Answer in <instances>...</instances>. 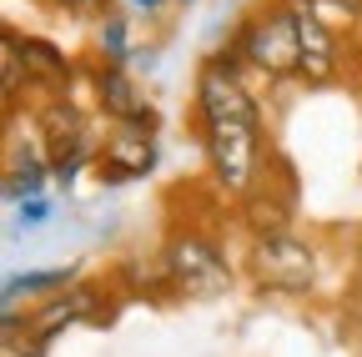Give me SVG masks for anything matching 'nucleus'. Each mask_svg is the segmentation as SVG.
<instances>
[{
    "label": "nucleus",
    "instance_id": "obj_1",
    "mask_svg": "<svg viewBox=\"0 0 362 357\" xmlns=\"http://www.w3.org/2000/svg\"><path fill=\"white\" fill-rule=\"evenodd\" d=\"M247 66L237 56V46H226L216 56L202 61L197 86H192V126L202 136V156L221 197L242 201L252 192V182L262 176L267 161V136H262V106L247 86Z\"/></svg>",
    "mask_w": 362,
    "mask_h": 357
},
{
    "label": "nucleus",
    "instance_id": "obj_2",
    "mask_svg": "<svg viewBox=\"0 0 362 357\" xmlns=\"http://www.w3.org/2000/svg\"><path fill=\"white\" fill-rule=\"evenodd\" d=\"M237 56L252 76H262L267 86L282 81H302V16L297 0H267L257 6L242 30H237Z\"/></svg>",
    "mask_w": 362,
    "mask_h": 357
},
{
    "label": "nucleus",
    "instance_id": "obj_3",
    "mask_svg": "<svg viewBox=\"0 0 362 357\" xmlns=\"http://www.w3.org/2000/svg\"><path fill=\"white\" fill-rule=\"evenodd\" d=\"M161 257H166V272H171V292L176 302H216L232 292L237 282V267L226 262L221 242L206 237L202 227H176L166 242H161Z\"/></svg>",
    "mask_w": 362,
    "mask_h": 357
},
{
    "label": "nucleus",
    "instance_id": "obj_4",
    "mask_svg": "<svg viewBox=\"0 0 362 357\" xmlns=\"http://www.w3.org/2000/svg\"><path fill=\"white\" fill-rule=\"evenodd\" d=\"M247 277L257 292H272V297H307L322 277V257L317 247L297 232H272V237H252L247 247Z\"/></svg>",
    "mask_w": 362,
    "mask_h": 357
},
{
    "label": "nucleus",
    "instance_id": "obj_5",
    "mask_svg": "<svg viewBox=\"0 0 362 357\" xmlns=\"http://www.w3.org/2000/svg\"><path fill=\"white\" fill-rule=\"evenodd\" d=\"M292 211H297V171H292V161L282 151H267L262 176L237 201V216H242V227L252 237H272V232L292 227Z\"/></svg>",
    "mask_w": 362,
    "mask_h": 357
},
{
    "label": "nucleus",
    "instance_id": "obj_6",
    "mask_svg": "<svg viewBox=\"0 0 362 357\" xmlns=\"http://www.w3.org/2000/svg\"><path fill=\"white\" fill-rule=\"evenodd\" d=\"M161 161L156 151V126H126V121H111L101 131V151H96V176L106 187H121V182H141L151 176Z\"/></svg>",
    "mask_w": 362,
    "mask_h": 357
},
{
    "label": "nucleus",
    "instance_id": "obj_7",
    "mask_svg": "<svg viewBox=\"0 0 362 357\" xmlns=\"http://www.w3.org/2000/svg\"><path fill=\"white\" fill-rule=\"evenodd\" d=\"M90 91H96V106L106 121H126V126H156V111L141 91V81L131 76V66L116 61H96L90 66Z\"/></svg>",
    "mask_w": 362,
    "mask_h": 357
},
{
    "label": "nucleus",
    "instance_id": "obj_8",
    "mask_svg": "<svg viewBox=\"0 0 362 357\" xmlns=\"http://www.w3.org/2000/svg\"><path fill=\"white\" fill-rule=\"evenodd\" d=\"M297 16H302V86H307V91L337 86L347 76V66H342V40L347 35H337L332 25H322L302 0H297Z\"/></svg>",
    "mask_w": 362,
    "mask_h": 357
},
{
    "label": "nucleus",
    "instance_id": "obj_9",
    "mask_svg": "<svg viewBox=\"0 0 362 357\" xmlns=\"http://www.w3.org/2000/svg\"><path fill=\"white\" fill-rule=\"evenodd\" d=\"M116 292L126 297V302H176V292H171V272H166V257L161 252H151V257H126L121 267H116Z\"/></svg>",
    "mask_w": 362,
    "mask_h": 357
},
{
    "label": "nucleus",
    "instance_id": "obj_10",
    "mask_svg": "<svg viewBox=\"0 0 362 357\" xmlns=\"http://www.w3.org/2000/svg\"><path fill=\"white\" fill-rule=\"evenodd\" d=\"M51 156L35 141H11V156H6V201H25V197H45L51 187Z\"/></svg>",
    "mask_w": 362,
    "mask_h": 357
},
{
    "label": "nucleus",
    "instance_id": "obj_11",
    "mask_svg": "<svg viewBox=\"0 0 362 357\" xmlns=\"http://www.w3.org/2000/svg\"><path fill=\"white\" fill-rule=\"evenodd\" d=\"M30 56H25V35L16 25H0V91H6V106L16 111L21 91H30Z\"/></svg>",
    "mask_w": 362,
    "mask_h": 357
},
{
    "label": "nucleus",
    "instance_id": "obj_12",
    "mask_svg": "<svg viewBox=\"0 0 362 357\" xmlns=\"http://www.w3.org/2000/svg\"><path fill=\"white\" fill-rule=\"evenodd\" d=\"M76 282V267H45V272H25V277H11L6 282V312H21V297L25 307L45 302V297H56L61 287Z\"/></svg>",
    "mask_w": 362,
    "mask_h": 357
},
{
    "label": "nucleus",
    "instance_id": "obj_13",
    "mask_svg": "<svg viewBox=\"0 0 362 357\" xmlns=\"http://www.w3.org/2000/svg\"><path fill=\"white\" fill-rule=\"evenodd\" d=\"M25 56H30V81L40 91H71V61L61 46H51L40 35H25Z\"/></svg>",
    "mask_w": 362,
    "mask_h": 357
},
{
    "label": "nucleus",
    "instance_id": "obj_14",
    "mask_svg": "<svg viewBox=\"0 0 362 357\" xmlns=\"http://www.w3.org/2000/svg\"><path fill=\"white\" fill-rule=\"evenodd\" d=\"M45 342L30 317H21V312H6V337H0V357H45Z\"/></svg>",
    "mask_w": 362,
    "mask_h": 357
},
{
    "label": "nucleus",
    "instance_id": "obj_15",
    "mask_svg": "<svg viewBox=\"0 0 362 357\" xmlns=\"http://www.w3.org/2000/svg\"><path fill=\"white\" fill-rule=\"evenodd\" d=\"M96 61L131 66V25L121 16H101L96 21Z\"/></svg>",
    "mask_w": 362,
    "mask_h": 357
},
{
    "label": "nucleus",
    "instance_id": "obj_16",
    "mask_svg": "<svg viewBox=\"0 0 362 357\" xmlns=\"http://www.w3.org/2000/svg\"><path fill=\"white\" fill-rule=\"evenodd\" d=\"M302 6L322 21V25H332L337 35H352L362 25V0H302Z\"/></svg>",
    "mask_w": 362,
    "mask_h": 357
},
{
    "label": "nucleus",
    "instance_id": "obj_17",
    "mask_svg": "<svg viewBox=\"0 0 362 357\" xmlns=\"http://www.w3.org/2000/svg\"><path fill=\"white\" fill-rule=\"evenodd\" d=\"M40 6L56 11V16H71V21H90V25H96L101 16H111V11H106L111 0H40Z\"/></svg>",
    "mask_w": 362,
    "mask_h": 357
},
{
    "label": "nucleus",
    "instance_id": "obj_18",
    "mask_svg": "<svg viewBox=\"0 0 362 357\" xmlns=\"http://www.w3.org/2000/svg\"><path fill=\"white\" fill-rule=\"evenodd\" d=\"M16 216H21V227H40V221L51 216V201H45V197H25V201H16Z\"/></svg>",
    "mask_w": 362,
    "mask_h": 357
},
{
    "label": "nucleus",
    "instance_id": "obj_19",
    "mask_svg": "<svg viewBox=\"0 0 362 357\" xmlns=\"http://www.w3.org/2000/svg\"><path fill=\"white\" fill-rule=\"evenodd\" d=\"M126 6H131V11H146V16H151V11H161V6H166V0H126Z\"/></svg>",
    "mask_w": 362,
    "mask_h": 357
},
{
    "label": "nucleus",
    "instance_id": "obj_20",
    "mask_svg": "<svg viewBox=\"0 0 362 357\" xmlns=\"http://www.w3.org/2000/svg\"><path fill=\"white\" fill-rule=\"evenodd\" d=\"M352 46H357V61H362V25L352 30Z\"/></svg>",
    "mask_w": 362,
    "mask_h": 357
}]
</instances>
